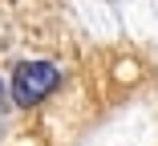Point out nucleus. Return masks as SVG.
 <instances>
[{
    "label": "nucleus",
    "mask_w": 158,
    "mask_h": 146,
    "mask_svg": "<svg viewBox=\"0 0 158 146\" xmlns=\"http://www.w3.org/2000/svg\"><path fill=\"white\" fill-rule=\"evenodd\" d=\"M4 98H8V94H4V81H0V106H4Z\"/></svg>",
    "instance_id": "nucleus-2"
},
{
    "label": "nucleus",
    "mask_w": 158,
    "mask_h": 146,
    "mask_svg": "<svg viewBox=\"0 0 158 146\" xmlns=\"http://www.w3.org/2000/svg\"><path fill=\"white\" fill-rule=\"evenodd\" d=\"M57 69L49 65V61H24V65H16V73H12V98L20 102V106H37V102H45L53 90H57Z\"/></svg>",
    "instance_id": "nucleus-1"
}]
</instances>
